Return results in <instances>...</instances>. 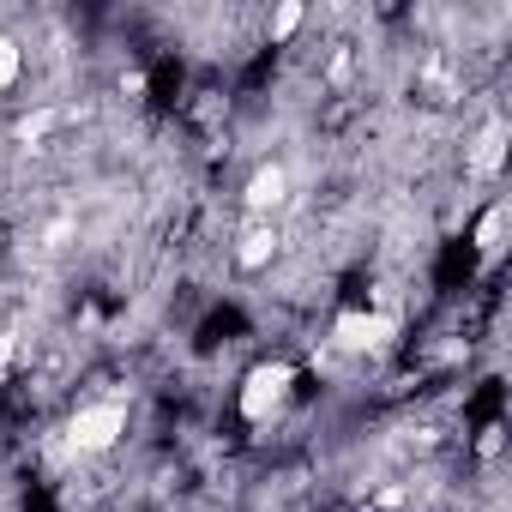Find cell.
I'll return each mask as SVG.
<instances>
[{
  "label": "cell",
  "instance_id": "obj_9",
  "mask_svg": "<svg viewBox=\"0 0 512 512\" xmlns=\"http://www.w3.org/2000/svg\"><path fill=\"white\" fill-rule=\"evenodd\" d=\"M19 73H25L19 43H13V37H0V91H13V85H19Z\"/></svg>",
  "mask_w": 512,
  "mask_h": 512
},
{
  "label": "cell",
  "instance_id": "obj_7",
  "mask_svg": "<svg viewBox=\"0 0 512 512\" xmlns=\"http://www.w3.org/2000/svg\"><path fill=\"white\" fill-rule=\"evenodd\" d=\"M500 229H506V205H488V211H482V223H476V247L488 253V260L500 253Z\"/></svg>",
  "mask_w": 512,
  "mask_h": 512
},
{
  "label": "cell",
  "instance_id": "obj_2",
  "mask_svg": "<svg viewBox=\"0 0 512 512\" xmlns=\"http://www.w3.org/2000/svg\"><path fill=\"white\" fill-rule=\"evenodd\" d=\"M121 434H127V404H121V398L85 404V410L67 422V440H73V452H109Z\"/></svg>",
  "mask_w": 512,
  "mask_h": 512
},
{
  "label": "cell",
  "instance_id": "obj_3",
  "mask_svg": "<svg viewBox=\"0 0 512 512\" xmlns=\"http://www.w3.org/2000/svg\"><path fill=\"white\" fill-rule=\"evenodd\" d=\"M392 338H398V320H392V314H338V326H332V344L350 350V356L386 350Z\"/></svg>",
  "mask_w": 512,
  "mask_h": 512
},
{
  "label": "cell",
  "instance_id": "obj_4",
  "mask_svg": "<svg viewBox=\"0 0 512 512\" xmlns=\"http://www.w3.org/2000/svg\"><path fill=\"white\" fill-rule=\"evenodd\" d=\"M278 247H284V229H278L272 217H253V223L241 229V241H235V266H241V272H266V266L278 260Z\"/></svg>",
  "mask_w": 512,
  "mask_h": 512
},
{
  "label": "cell",
  "instance_id": "obj_10",
  "mask_svg": "<svg viewBox=\"0 0 512 512\" xmlns=\"http://www.w3.org/2000/svg\"><path fill=\"white\" fill-rule=\"evenodd\" d=\"M49 127H55V115H25V121H19V139L31 145V139H43Z\"/></svg>",
  "mask_w": 512,
  "mask_h": 512
},
{
  "label": "cell",
  "instance_id": "obj_6",
  "mask_svg": "<svg viewBox=\"0 0 512 512\" xmlns=\"http://www.w3.org/2000/svg\"><path fill=\"white\" fill-rule=\"evenodd\" d=\"M500 157H506V121H488V127H482V139H476L470 169H476V175H494V169H500Z\"/></svg>",
  "mask_w": 512,
  "mask_h": 512
},
{
  "label": "cell",
  "instance_id": "obj_5",
  "mask_svg": "<svg viewBox=\"0 0 512 512\" xmlns=\"http://www.w3.org/2000/svg\"><path fill=\"white\" fill-rule=\"evenodd\" d=\"M284 199H290V169H284V163H260V169L247 175V187H241V205H247L253 217H272Z\"/></svg>",
  "mask_w": 512,
  "mask_h": 512
},
{
  "label": "cell",
  "instance_id": "obj_8",
  "mask_svg": "<svg viewBox=\"0 0 512 512\" xmlns=\"http://www.w3.org/2000/svg\"><path fill=\"white\" fill-rule=\"evenodd\" d=\"M302 19H308V7H302V0H284V7L272 13V43H290V37L302 31Z\"/></svg>",
  "mask_w": 512,
  "mask_h": 512
},
{
  "label": "cell",
  "instance_id": "obj_1",
  "mask_svg": "<svg viewBox=\"0 0 512 512\" xmlns=\"http://www.w3.org/2000/svg\"><path fill=\"white\" fill-rule=\"evenodd\" d=\"M290 386H296V368H290V362H260V368L241 380V398H235V404H241V422H253V428L272 422V416L284 410Z\"/></svg>",
  "mask_w": 512,
  "mask_h": 512
}]
</instances>
